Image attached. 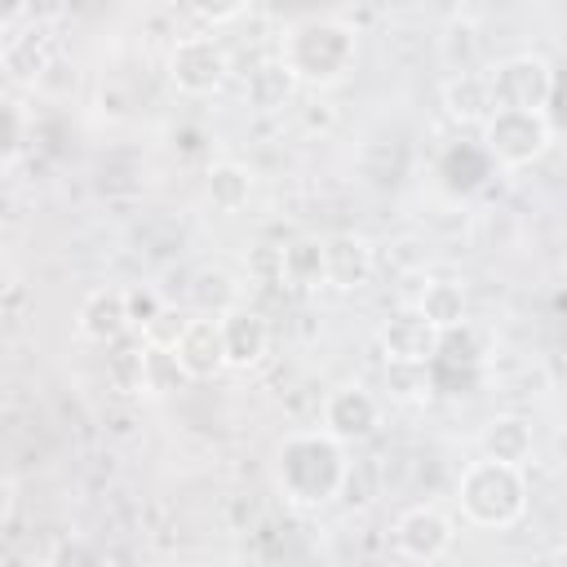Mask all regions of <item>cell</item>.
Returning <instances> with one entry per match:
<instances>
[{
	"label": "cell",
	"mask_w": 567,
	"mask_h": 567,
	"mask_svg": "<svg viewBox=\"0 0 567 567\" xmlns=\"http://www.w3.org/2000/svg\"><path fill=\"white\" fill-rule=\"evenodd\" d=\"M385 390L399 403H421L430 399V377L416 363H385Z\"/></svg>",
	"instance_id": "cell-25"
},
{
	"label": "cell",
	"mask_w": 567,
	"mask_h": 567,
	"mask_svg": "<svg viewBox=\"0 0 567 567\" xmlns=\"http://www.w3.org/2000/svg\"><path fill=\"white\" fill-rule=\"evenodd\" d=\"M230 75V53L213 31H190L177 35L168 49V80L186 97H208L226 84Z\"/></svg>",
	"instance_id": "cell-6"
},
{
	"label": "cell",
	"mask_w": 567,
	"mask_h": 567,
	"mask_svg": "<svg viewBox=\"0 0 567 567\" xmlns=\"http://www.w3.org/2000/svg\"><path fill=\"white\" fill-rule=\"evenodd\" d=\"M75 328H80V337H89L97 346H115L120 337H128L124 288H93L75 310Z\"/></svg>",
	"instance_id": "cell-14"
},
{
	"label": "cell",
	"mask_w": 567,
	"mask_h": 567,
	"mask_svg": "<svg viewBox=\"0 0 567 567\" xmlns=\"http://www.w3.org/2000/svg\"><path fill=\"white\" fill-rule=\"evenodd\" d=\"M292 93H297V84H292V75L284 71L279 58L257 62V66L248 71V80H244V97H248L252 111H284V106L292 102Z\"/></svg>",
	"instance_id": "cell-20"
},
{
	"label": "cell",
	"mask_w": 567,
	"mask_h": 567,
	"mask_svg": "<svg viewBox=\"0 0 567 567\" xmlns=\"http://www.w3.org/2000/svg\"><path fill=\"white\" fill-rule=\"evenodd\" d=\"M195 567H199V563H195Z\"/></svg>",
	"instance_id": "cell-35"
},
{
	"label": "cell",
	"mask_w": 567,
	"mask_h": 567,
	"mask_svg": "<svg viewBox=\"0 0 567 567\" xmlns=\"http://www.w3.org/2000/svg\"><path fill=\"white\" fill-rule=\"evenodd\" d=\"M204 195L217 213H239L252 195V168H244L239 159H213L204 168Z\"/></svg>",
	"instance_id": "cell-19"
},
{
	"label": "cell",
	"mask_w": 567,
	"mask_h": 567,
	"mask_svg": "<svg viewBox=\"0 0 567 567\" xmlns=\"http://www.w3.org/2000/svg\"><path fill=\"white\" fill-rule=\"evenodd\" d=\"M377 270V257H372V244L363 235H328L323 239V275H328V288H341V292H354L372 279Z\"/></svg>",
	"instance_id": "cell-11"
},
{
	"label": "cell",
	"mask_w": 567,
	"mask_h": 567,
	"mask_svg": "<svg viewBox=\"0 0 567 567\" xmlns=\"http://www.w3.org/2000/svg\"><path fill=\"white\" fill-rule=\"evenodd\" d=\"M425 377H430V394H447V399H465L483 385V368H456L439 359L425 363Z\"/></svg>",
	"instance_id": "cell-24"
},
{
	"label": "cell",
	"mask_w": 567,
	"mask_h": 567,
	"mask_svg": "<svg viewBox=\"0 0 567 567\" xmlns=\"http://www.w3.org/2000/svg\"><path fill=\"white\" fill-rule=\"evenodd\" d=\"M359 31L337 13H306L279 35V62L292 75V84L306 89H332L354 71Z\"/></svg>",
	"instance_id": "cell-2"
},
{
	"label": "cell",
	"mask_w": 567,
	"mask_h": 567,
	"mask_svg": "<svg viewBox=\"0 0 567 567\" xmlns=\"http://www.w3.org/2000/svg\"><path fill=\"white\" fill-rule=\"evenodd\" d=\"M527 470L523 465H505V461H470L461 470V483H456V501H461V518L470 527H483V532H501V527H514L523 514H527Z\"/></svg>",
	"instance_id": "cell-3"
},
{
	"label": "cell",
	"mask_w": 567,
	"mask_h": 567,
	"mask_svg": "<svg viewBox=\"0 0 567 567\" xmlns=\"http://www.w3.org/2000/svg\"><path fill=\"white\" fill-rule=\"evenodd\" d=\"M173 359L177 368L186 372V381H208L226 368V354H221V328H217V315H190L182 337L173 341Z\"/></svg>",
	"instance_id": "cell-10"
},
{
	"label": "cell",
	"mask_w": 567,
	"mask_h": 567,
	"mask_svg": "<svg viewBox=\"0 0 567 567\" xmlns=\"http://www.w3.org/2000/svg\"><path fill=\"white\" fill-rule=\"evenodd\" d=\"M412 310H416L434 332H447V328L470 323V297H465V288L452 284V279H430V284L421 288V297H416Z\"/></svg>",
	"instance_id": "cell-18"
},
{
	"label": "cell",
	"mask_w": 567,
	"mask_h": 567,
	"mask_svg": "<svg viewBox=\"0 0 567 567\" xmlns=\"http://www.w3.org/2000/svg\"><path fill=\"white\" fill-rule=\"evenodd\" d=\"M350 456L323 430H288L270 461V483L292 509H323L346 487Z\"/></svg>",
	"instance_id": "cell-1"
},
{
	"label": "cell",
	"mask_w": 567,
	"mask_h": 567,
	"mask_svg": "<svg viewBox=\"0 0 567 567\" xmlns=\"http://www.w3.org/2000/svg\"><path fill=\"white\" fill-rule=\"evenodd\" d=\"M275 279L310 292V288H323L328 275H323V239L315 235H297L279 248V266H275Z\"/></svg>",
	"instance_id": "cell-17"
},
{
	"label": "cell",
	"mask_w": 567,
	"mask_h": 567,
	"mask_svg": "<svg viewBox=\"0 0 567 567\" xmlns=\"http://www.w3.org/2000/svg\"><path fill=\"white\" fill-rule=\"evenodd\" d=\"M443 111H447V120H456L465 128H483L492 120V111H496L487 71H456L443 84Z\"/></svg>",
	"instance_id": "cell-15"
},
{
	"label": "cell",
	"mask_w": 567,
	"mask_h": 567,
	"mask_svg": "<svg viewBox=\"0 0 567 567\" xmlns=\"http://www.w3.org/2000/svg\"><path fill=\"white\" fill-rule=\"evenodd\" d=\"M434 359L439 363H456V368H483L487 363V332H478L474 323L447 328L434 341Z\"/></svg>",
	"instance_id": "cell-22"
},
{
	"label": "cell",
	"mask_w": 567,
	"mask_h": 567,
	"mask_svg": "<svg viewBox=\"0 0 567 567\" xmlns=\"http://www.w3.org/2000/svg\"><path fill=\"white\" fill-rule=\"evenodd\" d=\"M0 66L18 80V84H40L44 71H49V44L40 31H18L4 40L0 49Z\"/></svg>",
	"instance_id": "cell-21"
},
{
	"label": "cell",
	"mask_w": 567,
	"mask_h": 567,
	"mask_svg": "<svg viewBox=\"0 0 567 567\" xmlns=\"http://www.w3.org/2000/svg\"><path fill=\"white\" fill-rule=\"evenodd\" d=\"M102 549L89 540V536H62L53 549H49V567H102Z\"/></svg>",
	"instance_id": "cell-27"
},
{
	"label": "cell",
	"mask_w": 567,
	"mask_h": 567,
	"mask_svg": "<svg viewBox=\"0 0 567 567\" xmlns=\"http://www.w3.org/2000/svg\"><path fill=\"white\" fill-rule=\"evenodd\" d=\"M377 425H381V399H377L372 390L354 385V381H350V385H332V390L319 399V430H323L328 439H337L341 447L372 439Z\"/></svg>",
	"instance_id": "cell-7"
},
{
	"label": "cell",
	"mask_w": 567,
	"mask_h": 567,
	"mask_svg": "<svg viewBox=\"0 0 567 567\" xmlns=\"http://www.w3.org/2000/svg\"><path fill=\"white\" fill-rule=\"evenodd\" d=\"M186 319L190 315H182V310H173V306H164L142 332H133L142 346H159V350H173V341L182 337V328H186Z\"/></svg>",
	"instance_id": "cell-28"
},
{
	"label": "cell",
	"mask_w": 567,
	"mask_h": 567,
	"mask_svg": "<svg viewBox=\"0 0 567 567\" xmlns=\"http://www.w3.org/2000/svg\"><path fill=\"white\" fill-rule=\"evenodd\" d=\"M22 13H27V4H4V9H0V22H18Z\"/></svg>",
	"instance_id": "cell-33"
},
{
	"label": "cell",
	"mask_w": 567,
	"mask_h": 567,
	"mask_svg": "<svg viewBox=\"0 0 567 567\" xmlns=\"http://www.w3.org/2000/svg\"><path fill=\"white\" fill-rule=\"evenodd\" d=\"M487 84H492V97H496L501 111H532V115H545V120L554 124L558 80H554L549 58H540V53L501 58V62L487 71Z\"/></svg>",
	"instance_id": "cell-4"
},
{
	"label": "cell",
	"mask_w": 567,
	"mask_h": 567,
	"mask_svg": "<svg viewBox=\"0 0 567 567\" xmlns=\"http://www.w3.org/2000/svg\"><path fill=\"white\" fill-rule=\"evenodd\" d=\"M22 128H27V120H22L18 102H9V97L0 93V168L22 151Z\"/></svg>",
	"instance_id": "cell-30"
},
{
	"label": "cell",
	"mask_w": 567,
	"mask_h": 567,
	"mask_svg": "<svg viewBox=\"0 0 567 567\" xmlns=\"http://www.w3.org/2000/svg\"><path fill=\"white\" fill-rule=\"evenodd\" d=\"M434 341H439V332L416 310H399L381 328V354H385V363H416V368H425L434 359Z\"/></svg>",
	"instance_id": "cell-13"
},
{
	"label": "cell",
	"mask_w": 567,
	"mask_h": 567,
	"mask_svg": "<svg viewBox=\"0 0 567 567\" xmlns=\"http://www.w3.org/2000/svg\"><path fill=\"white\" fill-rule=\"evenodd\" d=\"M13 505H18V487H13V478L0 470V523L13 514Z\"/></svg>",
	"instance_id": "cell-32"
},
{
	"label": "cell",
	"mask_w": 567,
	"mask_h": 567,
	"mask_svg": "<svg viewBox=\"0 0 567 567\" xmlns=\"http://www.w3.org/2000/svg\"><path fill=\"white\" fill-rule=\"evenodd\" d=\"M190 13H195L199 22H208V27H213V35H217V27H226V22L244 18V13H248V4H190Z\"/></svg>",
	"instance_id": "cell-31"
},
{
	"label": "cell",
	"mask_w": 567,
	"mask_h": 567,
	"mask_svg": "<svg viewBox=\"0 0 567 567\" xmlns=\"http://www.w3.org/2000/svg\"><path fill=\"white\" fill-rule=\"evenodd\" d=\"M496 173V164L487 159V151L478 146V142H452V146H443V155H439V164H434V177H439V186L447 190V195H474L478 186H487V177Z\"/></svg>",
	"instance_id": "cell-12"
},
{
	"label": "cell",
	"mask_w": 567,
	"mask_h": 567,
	"mask_svg": "<svg viewBox=\"0 0 567 567\" xmlns=\"http://www.w3.org/2000/svg\"><path fill=\"white\" fill-rule=\"evenodd\" d=\"M111 350H115V354H111V377H115V385L142 390V341L128 332V337H120Z\"/></svg>",
	"instance_id": "cell-26"
},
{
	"label": "cell",
	"mask_w": 567,
	"mask_h": 567,
	"mask_svg": "<svg viewBox=\"0 0 567 567\" xmlns=\"http://www.w3.org/2000/svg\"><path fill=\"white\" fill-rule=\"evenodd\" d=\"M168 301L155 288H124V310H128V332H142Z\"/></svg>",
	"instance_id": "cell-29"
},
{
	"label": "cell",
	"mask_w": 567,
	"mask_h": 567,
	"mask_svg": "<svg viewBox=\"0 0 567 567\" xmlns=\"http://www.w3.org/2000/svg\"><path fill=\"white\" fill-rule=\"evenodd\" d=\"M478 447L487 461H505V465H527L532 452H536V434H532V421L527 416H492L478 434Z\"/></svg>",
	"instance_id": "cell-16"
},
{
	"label": "cell",
	"mask_w": 567,
	"mask_h": 567,
	"mask_svg": "<svg viewBox=\"0 0 567 567\" xmlns=\"http://www.w3.org/2000/svg\"><path fill=\"white\" fill-rule=\"evenodd\" d=\"M102 567H115V563H102Z\"/></svg>",
	"instance_id": "cell-34"
},
{
	"label": "cell",
	"mask_w": 567,
	"mask_h": 567,
	"mask_svg": "<svg viewBox=\"0 0 567 567\" xmlns=\"http://www.w3.org/2000/svg\"><path fill=\"white\" fill-rule=\"evenodd\" d=\"M186 385V372L177 368L173 350H159V346H142V390L164 399V394H177Z\"/></svg>",
	"instance_id": "cell-23"
},
{
	"label": "cell",
	"mask_w": 567,
	"mask_h": 567,
	"mask_svg": "<svg viewBox=\"0 0 567 567\" xmlns=\"http://www.w3.org/2000/svg\"><path fill=\"white\" fill-rule=\"evenodd\" d=\"M452 545H456V527L439 505H408L394 518V549L408 563H425L430 567V563L447 558Z\"/></svg>",
	"instance_id": "cell-8"
},
{
	"label": "cell",
	"mask_w": 567,
	"mask_h": 567,
	"mask_svg": "<svg viewBox=\"0 0 567 567\" xmlns=\"http://www.w3.org/2000/svg\"><path fill=\"white\" fill-rule=\"evenodd\" d=\"M554 142V124L545 115H532V111H492V120L483 124V137L478 146L487 151V159L496 168H523V164H536Z\"/></svg>",
	"instance_id": "cell-5"
},
{
	"label": "cell",
	"mask_w": 567,
	"mask_h": 567,
	"mask_svg": "<svg viewBox=\"0 0 567 567\" xmlns=\"http://www.w3.org/2000/svg\"><path fill=\"white\" fill-rule=\"evenodd\" d=\"M217 328H221L226 368L248 372V368H257L270 354V323H266L261 310H252V306H226L217 315Z\"/></svg>",
	"instance_id": "cell-9"
}]
</instances>
